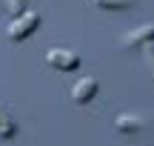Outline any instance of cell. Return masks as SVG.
Masks as SVG:
<instances>
[{
  "mask_svg": "<svg viewBox=\"0 0 154 146\" xmlns=\"http://www.w3.org/2000/svg\"><path fill=\"white\" fill-rule=\"evenodd\" d=\"M46 63L51 69H57V72H74V69H80V55H74L69 49H49L46 52Z\"/></svg>",
  "mask_w": 154,
  "mask_h": 146,
  "instance_id": "7a4b0ae2",
  "label": "cell"
},
{
  "mask_svg": "<svg viewBox=\"0 0 154 146\" xmlns=\"http://www.w3.org/2000/svg\"><path fill=\"white\" fill-rule=\"evenodd\" d=\"M97 9H106V11H123L134 3V0H91Z\"/></svg>",
  "mask_w": 154,
  "mask_h": 146,
  "instance_id": "52a82bcc",
  "label": "cell"
},
{
  "mask_svg": "<svg viewBox=\"0 0 154 146\" xmlns=\"http://www.w3.org/2000/svg\"><path fill=\"white\" fill-rule=\"evenodd\" d=\"M154 40V23H149V26H137L134 32H128L126 37H123V46L126 49H134V46H146Z\"/></svg>",
  "mask_w": 154,
  "mask_h": 146,
  "instance_id": "277c9868",
  "label": "cell"
},
{
  "mask_svg": "<svg viewBox=\"0 0 154 146\" xmlns=\"http://www.w3.org/2000/svg\"><path fill=\"white\" fill-rule=\"evenodd\" d=\"M97 92H100L97 78H83V80H77V83L72 86V100L80 103V106H86V103L94 100V95H97Z\"/></svg>",
  "mask_w": 154,
  "mask_h": 146,
  "instance_id": "3957f363",
  "label": "cell"
},
{
  "mask_svg": "<svg viewBox=\"0 0 154 146\" xmlns=\"http://www.w3.org/2000/svg\"><path fill=\"white\" fill-rule=\"evenodd\" d=\"M14 135H17V123L9 118V112L0 106V141H11Z\"/></svg>",
  "mask_w": 154,
  "mask_h": 146,
  "instance_id": "8992f818",
  "label": "cell"
},
{
  "mask_svg": "<svg viewBox=\"0 0 154 146\" xmlns=\"http://www.w3.org/2000/svg\"><path fill=\"white\" fill-rule=\"evenodd\" d=\"M3 3H6V9H9L11 17L23 14V9H26V0H3Z\"/></svg>",
  "mask_w": 154,
  "mask_h": 146,
  "instance_id": "9c48e42d",
  "label": "cell"
},
{
  "mask_svg": "<svg viewBox=\"0 0 154 146\" xmlns=\"http://www.w3.org/2000/svg\"><path fill=\"white\" fill-rule=\"evenodd\" d=\"M146 120L137 118V115H120V118H114V129L123 132V135H137V132H143Z\"/></svg>",
  "mask_w": 154,
  "mask_h": 146,
  "instance_id": "5b68a950",
  "label": "cell"
},
{
  "mask_svg": "<svg viewBox=\"0 0 154 146\" xmlns=\"http://www.w3.org/2000/svg\"><path fill=\"white\" fill-rule=\"evenodd\" d=\"M143 55H146V66H149V75H151V80H154V40L143 46Z\"/></svg>",
  "mask_w": 154,
  "mask_h": 146,
  "instance_id": "ba28073f",
  "label": "cell"
},
{
  "mask_svg": "<svg viewBox=\"0 0 154 146\" xmlns=\"http://www.w3.org/2000/svg\"><path fill=\"white\" fill-rule=\"evenodd\" d=\"M37 26H40V14L37 11H23V14H17L14 20L9 23V40L20 43V40H26Z\"/></svg>",
  "mask_w": 154,
  "mask_h": 146,
  "instance_id": "6da1fadb",
  "label": "cell"
}]
</instances>
